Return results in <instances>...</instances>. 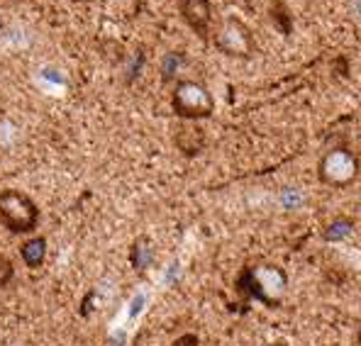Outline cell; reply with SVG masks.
<instances>
[{
  "label": "cell",
  "mask_w": 361,
  "mask_h": 346,
  "mask_svg": "<svg viewBox=\"0 0 361 346\" xmlns=\"http://www.w3.org/2000/svg\"><path fill=\"white\" fill-rule=\"evenodd\" d=\"M180 18L203 42L210 39L212 5L210 0H180Z\"/></svg>",
  "instance_id": "obj_5"
},
{
  "label": "cell",
  "mask_w": 361,
  "mask_h": 346,
  "mask_svg": "<svg viewBox=\"0 0 361 346\" xmlns=\"http://www.w3.org/2000/svg\"><path fill=\"white\" fill-rule=\"evenodd\" d=\"M0 27H3V20H0Z\"/></svg>",
  "instance_id": "obj_16"
},
{
  "label": "cell",
  "mask_w": 361,
  "mask_h": 346,
  "mask_svg": "<svg viewBox=\"0 0 361 346\" xmlns=\"http://www.w3.org/2000/svg\"><path fill=\"white\" fill-rule=\"evenodd\" d=\"M271 18L276 20V25H279V30L283 32V35H290V18H288V10H286L283 3L276 0V3L271 5Z\"/></svg>",
  "instance_id": "obj_12"
},
{
  "label": "cell",
  "mask_w": 361,
  "mask_h": 346,
  "mask_svg": "<svg viewBox=\"0 0 361 346\" xmlns=\"http://www.w3.org/2000/svg\"><path fill=\"white\" fill-rule=\"evenodd\" d=\"M47 252H49V247H47V237H32L23 244V247H20V259H23V264L27 266L30 271H37V268L44 266Z\"/></svg>",
  "instance_id": "obj_8"
},
{
  "label": "cell",
  "mask_w": 361,
  "mask_h": 346,
  "mask_svg": "<svg viewBox=\"0 0 361 346\" xmlns=\"http://www.w3.org/2000/svg\"><path fill=\"white\" fill-rule=\"evenodd\" d=\"M212 42H215V47L222 54L235 56V58H249L257 51V39H254L252 30H249L240 18L222 20V25L217 27Z\"/></svg>",
  "instance_id": "obj_4"
},
{
  "label": "cell",
  "mask_w": 361,
  "mask_h": 346,
  "mask_svg": "<svg viewBox=\"0 0 361 346\" xmlns=\"http://www.w3.org/2000/svg\"><path fill=\"white\" fill-rule=\"evenodd\" d=\"M130 266L135 268V273H140V276H145L147 271L152 268L154 264H157V247H154V242L149 237H137L135 242H132V247H130Z\"/></svg>",
  "instance_id": "obj_7"
},
{
  "label": "cell",
  "mask_w": 361,
  "mask_h": 346,
  "mask_svg": "<svg viewBox=\"0 0 361 346\" xmlns=\"http://www.w3.org/2000/svg\"><path fill=\"white\" fill-rule=\"evenodd\" d=\"M183 61H185L183 51H169V54L164 56V61H161V81L171 83L173 78H176L178 68L183 66Z\"/></svg>",
  "instance_id": "obj_11"
},
{
  "label": "cell",
  "mask_w": 361,
  "mask_h": 346,
  "mask_svg": "<svg viewBox=\"0 0 361 346\" xmlns=\"http://www.w3.org/2000/svg\"><path fill=\"white\" fill-rule=\"evenodd\" d=\"M176 147L180 149V154H185V156L200 154L205 147L203 130H198V127H180L176 132Z\"/></svg>",
  "instance_id": "obj_9"
},
{
  "label": "cell",
  "mask_w": 361,
  "mask_h": 346,
  "mask_svg": "<svg viewBox=\"0 0 361 346\" xmlns=\"http://www.w3.org/2000/svg\"><path fill=\"white\" fill-rule=\"evenodd\" d=\"M171 346H200V337L193 332H185V334H180Z\"/></svg>",
  "instance_id": "obj_14"
},
{
  "label": "cell",
  "mask_w": 361,
  "mask_h": 346,
  "mask_svg": "<svg viewBox=\"0 0 361 346\" xmlns=\"http://www.w3.org/2000/svg\"><path fill=\"white\" fill-rule=\"evenodd\" d=\"M332 346H339V344H332Z\"/></svg>",
  "instance_id": "obj_17"
},
{
  "label": "cell",
  "mask_w": 361,
  "mask_h": 346,
  "mask_svg": "<svg viewBox=\"0 0 361 346\" xmlns=\"http://www.w3.org/2000/svg\"><path fill=\"white\" fill-rule=\"evenodd\" d=\"M317 175L325 185L330 188H347L359 178V159L354 156L349 149H330L325 156L320 159Z\"/></svg>",
  "instance_id": "obj_3"
},
{
  "label": "cell",
  "mask_w": 361,
  "mask_h": 346,
  "mask_svg": "<svg viewBox=\"0 0 361 346\" xmlns=\"http://www.w3.org/2000/svg\"><path fill=\"white\" fill-rule=\"evenodd\" d=\"M171 110L180 120L195 122L215 113V98L200 81H178L171 90Z\"/></svg>",
  "instance_id": "obj_2"
},
{
  "label": "cell",
  "mask_w": 361,
  "mask_h": 346,
  "mask_svg": "<svg viewBox=\"0 0 361 346\" xmlns=\"http://www.w3.org/2000/svg\"><path fill=\"white\" fill-rule=\"evenodd\" d=\"M354 225H357V222H354L352 217H337V220H332L330 225L322 230V239L330 244L342 242V239H347L349 234L354 232Z\"/></svg>",
  "instance_id": "obj_10"
},
{
  "label": "cell",
  "mask_w": 361,
  "mask_h": 346,
  "mask_svg": "<svg viewBox=\"0 0 361 346\" xmlns=\"http://www.w3.org/2000/svg\"><path fill=\"white\" fill-rule=\"evenodd\" d=\"M235 288L244 300H259L269 307H279V300L269 295L267 288H264V283H262V278H259V273L252 268V266H244V268L240 271Z\"/></svg>",
  "instance_id": "obj_6"
},
{
  "label": "cell",
  "mask_w": 361,
  "mask_h": 346,
  "mask_svg": "<svg viewBox=\"0 0 361 346\" xmlns=\"http://www.w3.org/2000/svg\"><path fill=\"white\" fill-rule=\"evenodd\" d=\"M39 205L25 190H0V225L10 234H32L39 227Z\"/></svg>",
  "instance_id": "obj_1"
},
{
  "label": "cell",
  "mask_w": 361,
  "mask_h": 346,
  "mask_svg": "<svg viewBox=\"0 0 361 346\" xmlns=\"http://www.w3.org/2000/svg\"><path fill=\"white\" fill-rule=\"evenodd\" d=\"M15 280V264L5 254H0V290L8 288Z\"/></svg>",
  "instance_id": "obj_13"
},
{
  "label": "cell",
  "mask_w": 361,
  "mask_h": 346,
  "mask_svg": "<svg viewBox=\"0 0 361 346\" xmlns=\"http://www.w3.org/2000/svg\"><path fill=\"white\" fill-rule=\"evenodd\" d=\"M359 344H361V329H359Z\"/></svg>",
  "instance_id": "obj_15"
}]
</instances>
